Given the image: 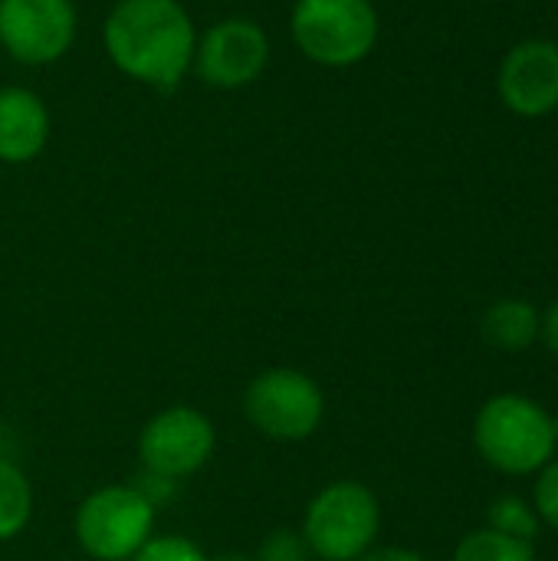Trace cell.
<instances>
[{
	"instance_id": "cell-17",
	"label": "cell",
	"mask_w": 558,
	"mask_h": 561,
	"mask_svg": "<svg viewBox=\"0 0 558 561\" xmlns=\"http://www.w3.org/2000/svg\"><path fill=\"white\" fill-rule=\"evenodd\" d=\"M309 546L303 539V533L293 529H276L273 536L263 539L257 561H309Z\"/></svg>"
},
{
	"instance_id": "cell-6",
	"label": "cell",
	"mask_w": 558,
	"mask_h": 561,
	"mask_svg": "<svg viewBox=\"0 0 558 561\" xmlns=\"http://www.w3.org/2000/svg\"><path fill=\"white\" fill-rule=\"evenodd\" d=\"M250 424L273 440H306L319 431L326 401L319 385L296 368H270L257 375L243 394Z\"/></svg>"
},
{
	"instance_id": "cell-2",
	"label": "cell",
	"mask_w": 558,
	"mask_h": 561,
	"mask_svg": "<svg viewBox=\"0 0 558 561\" xmlns=\"http://www.w3.org/2000/svg\"><path fill=\"white\" fill-rule=\"evenodd\" d=\"M474 444L500 473H536L556 457L558 421L533 398L497 394L474 421Z\"/></svg>"
},
{
	"instance_id": "cell-18",
	"label": "cell",
	"mask_w": 558,
	"mask_h": 561,
	"mask_svg": "<svg viewBox=\"0 0 558 561\" xmlns=\"http://www.w3.org/2000/svg\"><path fill=\"white\" fill-rule=\"evenodd\" d=\"M533 510H536L539 523H546L549 529L558 533V460H549L539 470L536 493H533Z\"/></svg>"
},
{
	"instance_id": "cell-9",
	"label": "cell",
	"mask_w": 558,
	"mask_h": 561,
	"mask_svg": "<svg viewBox=\"0 0 558 561\" xmlns=\"http://www.w3.org/2000/svg\"><path fill=\"white\" fill-rule=\"evenodd\" d=\"M214 424L194 408H168L155 414L138 440L141 463L151 477L178 480L197 473L214 454Z\"/></svg>"
},
{
	"instance_id": "cell-13",
	"label": "cell",
	"mask_w": 558,
	"mask_h": 561,
	"mask_svg": "<svg viewBox=\"0 0 558 561\" xmlns=\"http://www.w3.org/2000/svg\"><path fill=\"white\" fill-rule=\"evenodd\" d=\"M30 513H33V490L26 473L7 457H0V542L20 536L23 526L30 523Z\"/></svg>"
},
{
	"instance_id": "cell-19",
	"label": "cell",
	"mask_w": 558,
	"mask_h": 561,
	"mask_svg": "<svg viewBox=\"0 0 558 561\" xmlns=\"http://www.w3.org/2000/svg\"><path fill=\"white\" fill-rule=\"evenodd\" d=\"M358 561H424L411 549H368Z\"/></svg>"
},
{
	"instance_id": "cell-5",
	"label": "cell",
	"mask_w": 558,
	"mask_h": 561,
	"mask_svg": "<svg viewBox=\"0 0 558 561\" xmlns=\"http://www.w3.org/2000/svg\"><path fill=\"white\" fill-rule=\"evenodd\" d=\"M155 526V503L138 486H105L76 513V539L95 561H128Z\"/></svg>"
},
{
	"instance_id": "cell-14",
	"label": "cell",
	"mask_w": 558,
	"mask_h": 561,
	"mask_svg": "<svg viewBox=\"0 0 558 561\" xmlns=\"http://www.w3.org/2000/svg\"><path fill=\"white\" fill-rule=\"evenodd\" d=\"M454 561H533V542L503 536L487 526L464 536V542L454 552Z\"/></svg>"
},
{
	"instance_id": "cell-8",
	"label": "cell",
	"mask_w": 558,
	"mask_h": 561,
	"mask_svg": "<svg viewBox=\"0 0 558 561\" xmlns=\"http://www.w3.org/2000/svg\"><path fill=\"white\" fill-rule=\"evenodd\" d=\"M270 39L257 20L227 16L214 23L194 46V69L214 89H243L263 76Z\"/></svg>"
},
{
	"instance_id": "cell-20",
	"label": "cell",
	"mask_w": 558,
	"mask_h": 561,
	"mask_svg": "<svg viewBox=\"0 0 558 561\" xmlns=\"http://www.w3.org/2000/svg\"><path fill=\"white\" fill-rule=\"evenodd\" d=\"M543 335H546L549 352L558 358V302L546 312V319H543Z\"/></svg>"
},
{
	"instance_id": "cell-10",
	"label": "cell",
	"mask_w": 558,
	"mask_h": 561,
	"mask_svg": "<svg viewBox=\"0 0 558 561\" xmlns=\"http://www.w3.org/2000/svg\"><path fill=\"white\" fill-rule=\"evenodd\" d=\"M500 99L523 118H543L558 108V43L526 39L516 43L497 76Z\"/></svg>"
},
{
	"instance_id": "cell-15",
	"label": "cell",
	"mask_w": 558,
	"mask_h": 561,
	"mask_svg": "<svg viewBox=\"0 0 558 561\" xmlns=\"http://www.w3.org/2000/svg\"><path fill=\"white\" fill-rule=\"evenodd\" d=\"M490 529L523 539V542H533L539 536V516L520 496H503L490 506Z\"/></svg>"
},
{
	"instance_id": "cell-4",
	"label": "cell",
	"mask_w": 558,
	"mask_h": 561,
	"mask_svg": "<svg viewBox=\"0 0 558 561\" xmlns=\"http://www.w3.org/2000/svg\"><path fill=\"white\" fill-rule=\"evenodd\" d=\"M382 526L378 500L368 486L342 480L326 486L306 510L303 539L322 561H358Z\"/></svg>"
},
{
	"instance_id": "cell-3",
	"label": "cell",
	"mask_w": 558,
	"mask_h": 561,
	"mask_svg": "<svg viewBox=\"0 0 558 561\" xmlns=\"http://www.w3.org/2000/svg\"><path fill=\"white\" fill-rule=\"evenodd\" d=\"M289 33L306 59L345 69L375 49L378 10L372 0H296Z\"/></svg>"
},
{
	"instance_id": "cell-16",
	"label": "cell",
	"mask_w": 558,
	"mask_h": 561,
	"mask_svg": "<svg viewBox=\"0 0 558 561\" xmlns=\"http://www.w3.org/2000/svg\"><path fill=\"white\" fill-rule=\"evenodd\" d=\"M128 561H207V556L181 536H158L148 539Z\"/></svg>"
},
{
	"instance_id": "cell-12",
	"label": "cell",
	"mask_w": 558,
	"mask_h": 561,
	"mask_svg": "<svg viewBox=\"0 0 558 561\" xmlns=\"http://www.w3.org/2000/svg\"><path fill=\"white\" fill-rule=\"evenodd\" d=\"M483 339L500 352H526L543 335V316L526 299H500L483 316Z\"/></svg>"
},
{
	"instance_id": "cell-11",
	"label": "cell",
	"mask_w": 558,
	"mask_h": 561,
	"mask_svg": "<svg viewBox=\"0 0 558 561\" xmlns=\"http://www.w3.org/2000/svg\"><path fill=\"white\" fill-rule=\"evenodd\" d=\"M49 141V108L23 85H0V161L26 164Z\"/></svg>"
},
{
	"instance_id": "cell-7",
	"label": "cell",
	"mask_w": 558,
	"mask_h": 561,
	"mask_svg": "<svg viewBox=\"0 0 558 561\" xmlns=\"http://www.w3.org/2000/svg\"><path fill=\"white\" fill-rule=\"evenodd\" d=\"M76 39L72 0H0V46L23 66H46Z\"/></svg>"
},
{
	"instance_id": "cell-1",
	"label": "cell",
	"mask_w": 558,
	"mask_h": 561,
	"mask_svg": "<svg viewBox=\"0 0 558 561\" xmlns=\"http://www.w3.org/2000/svg\"><path fill=\"white\" fill-rule=\"evenodd\" d=\"M105 53L128 79L171 92L194 62V20L181 0H118L102 26Z\"/></svg>"
},
{
	"instance_id": "cell-21",
	"label": "cell",
	"mask_w": 558,
	"mask_h": 561,
	"mask_svg": "<svg viewBox=\"0 0 558 561\" xmlns=\"http://www.w3.org/2000/svg\"><path fill=\"white\" fill-rule=\"evenodd\" d=\"M217 561H250V559H243V556H224V559H217Z\"/></svg>"
}]
</instances>
